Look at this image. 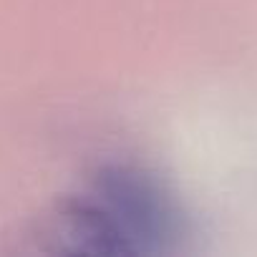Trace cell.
<instances>
[{
    "label": "cell",
    "mask_w": 257,
    "mask_h": 257,
    "mask_svg": "<svg viewBox=\"0 0 257 257\" xmlns=\"http://www.w3.org/2000/svg\"><path fill=\"white\" fill-rule=\"evenodd\" d=\"M68 219V237L101 239V237H167L174 224L164 202L147 182L134 177H111L91 187L76 204Z\"/></svg>",
    "instance_id": "obj_1"
}]
</instances>
